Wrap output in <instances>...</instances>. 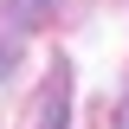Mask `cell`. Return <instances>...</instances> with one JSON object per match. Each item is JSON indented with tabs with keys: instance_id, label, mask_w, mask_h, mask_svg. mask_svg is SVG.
<instances>
[{
	"instance_id": "6da1fadb",
	"label": "cell",
	"mask_w": 129,
	"mask_h": 129,
	"mask_svg": "<svg viewBox=\"0 0 129 129\" xmlns=\"http://www.w3.org/2000/svg\"><path fill=\"white\" fill-rule=\"evenodd\" d=\"M64 123H71V71L52 64L45 90H39V110H32V129H64Z\"/></svg>"
},
{
	"instance_id": "7a4b0ae2",
	"label": "cell",
	"mask_w": 129,
	"mask_h": 129,
	"mask_svg": "<svg viewBox=\"0 0 129 129\" xmlns=\"http://www.w3.org/2000/svg\"><path fill=\"white\" fill-rule=\"evenodd\" d=\"M52 13H58V0H7V26H19V32L45 26Z\"/></svg>"
},
{
	"instance_id": "3957f363",
	"label": "cell",
	"mask_w": 129,
	"mask_h": 129,
	"mask_svg": "<svg viewBox=\"0 0 129 129\" xmlns=\"http://www.w3.org/2000/svg\"><path fill=\"white\" fill-rule=\"evenodd\" d=\"M116 129H129V97H123V116H116Z\"/></svg>"
}]
</instances>
